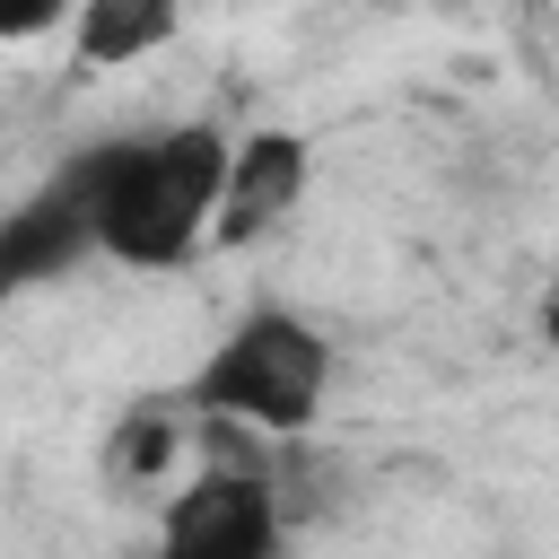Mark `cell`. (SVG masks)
<instances>
[{
  "instance_id": "6da1fadb",
  "label": "cell",
  "mask_w": 559,
  "mask_h": 559,
  "mask_svg": "<svg viewBox=\"0 0 559 559\" xmlns=\"http://www.w3.org/2000/svg\"><path fill=\"white\" fill-rule=\"evenodd\" d=\"M227 157H236V140L218 122H166V131L105 140L96 253L122 271H183L218 227Z\"/></svg>"
},
{
  "instance_id": "7a4b0ae2",
  "label": "cell",
  "mask_w": 559,
  "mask_h": 559,
  "mask_svg": "<svg viewBox=\"0 0 559 559\" xmlns=\"http://www.w3.org/2000/svg\"><path fill=\"white\" fill-rule=\"evenodd\" d=\"M323 393H332V341L297 306H253L218 332V349L183 376L175 402L192 419H236L253 437H306Z\"/></svg>"
},
{
  "instance_id": "3957f363",
  "label": "cell",
  "mask_w": 559,
  "mask_h": 559,
  "mask_svg": "<svg viewBox=\"0 0 559 559\" xmlns=\"http://www.w3.org/2000/svg\"><path fill=\"white\" fill-rule=\"evenodd\" d=\"M280 542H288V507H280L271 463L201 454V472L166 498L148 559H280Z\"/></svg>"
},
{
  "instance_id": "277c9868",
  "label": "cell",
  "mask_w": 559,
  "mask_h": 559,
  "mask_svg": "<svg viewBox=\"0 0 559 559\" xmlns=\"http://www.w3.org/2000/svg\"><path fill=\"white\" fill-rule=\"evenodd\" d=\"M96 192H105V140L61 157L17 210H0V306H17L44 280H70L96 253Z\"/></svg>"
},
{
  "instance_id": "5b68a950",
  "label": "cell",
  "mask_w": 559,
  "mask_h": 559,
  "mask_svg": "<svg viewBox=\"0 0 559 559\" xmlns=\"http://www.w3.org/2000/svg\"><path fill=\"white\" fill-rule=\"evenodd\" d=\"M306 183H314V148H306V131H280V122H271V131H245L236 157H227V192H218V227H210V245L245 253V245L280 236V227L297 218Z\"/></svg>"
},
{
  "instance_id": "8992f818",
  "label": "cell",
  "mask_w": 559,
  "mask_h": 559,
  "mask_svg": "<svg viewBox=\"0 0 559 559\" xmlns=\"http://www.w3.org/2000/svg\"><path fill=\"white\" fill-rule=\"evenodd\" d=\"M175 26H183V0H79L70 44H79V61L122 70V61L166 52V44H175Z\"/></svg>"
},
{
  "instance_id": "52a82bcc",
  "label": "cell",
  "mask_w": 559,
  "mask_h": 559,
  "mask_svg": "<svg viewBox=\"0 0 559 559\" xmlns=\"http://www.w3.org/2000/svg\"><path fill=\"white\" fill-rule=\"evenodd\" d=\"M183 402H148V411H122V428H114V445H105V480L114 489H131V480H157L166 463H175V445H183V419H175Z\"/></svg>"
},
{
  "instance_id": "ba28073f",
  "label": "cell",
  "mask_w": 559,
  "mask_h": 559,
  "mask_svg": "<svg viewBox=\"0 0 559 559\" xmlns=\"http://www.w3.org/2000/svg\"><path fill=\"white\" fill-rule=\"evenodd\" d=\"M70 17V0H0V44H26V35H52Z\"/></svg>"
},
{
  "instance_id": "9c48e42d",
  "label": "cell",
  "mask_w": 559,
  "mask_h": 559,
  "mask_svg": "<svg viewBox=\"0 0 559 559\" xmlns=\"http://www.w3.org/2000/svg\"><path fill=\"white\" fill-rule=\"evenodd\" d=\"M542 341H550V358H559V288H550V306H542Z\"/></svg>"
}]
</instances>
